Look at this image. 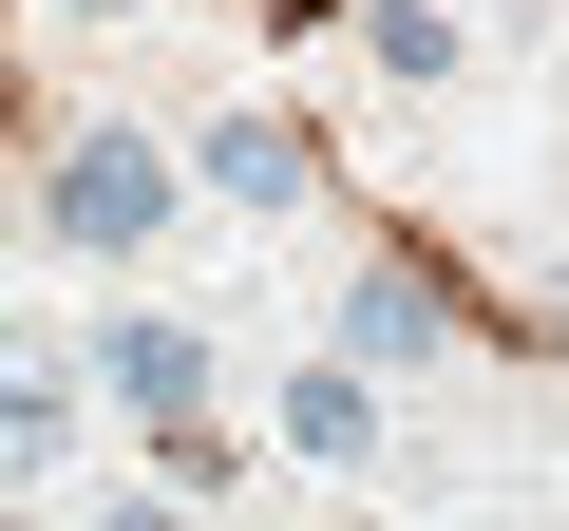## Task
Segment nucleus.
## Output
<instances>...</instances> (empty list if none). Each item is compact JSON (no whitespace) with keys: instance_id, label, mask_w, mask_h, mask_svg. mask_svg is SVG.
<instances>
[{"instance_id":"nucleus-1","label":"nucleus","mask_w":569,"mask_h":531,"mask_svg":"<svg viewBox=\"0 0 569 531\" xmlns=\"http://www.w3.org/2000/svg\"><path fill=\"white\" fill-rule=\"evenodd\" d=\"M171 209H190L171 133H77V152H58V190H39V228H58L77 266H133V247H171Z\"/></svg>"},{"instance_id":"nucleus-2","label":"nucleus","mask_w":569,"mask_h":531,"mask_svg":"<svg viewBox=\"0 0 569 531\" xmlns=\"http://www.w3.org/2000/svg\"><path fill=\"white\" fill-rule=\"evenodd\" d=\"M77 380H96L114 418H152V437H171V418H209V380H228V342H209L190 304H114V323L77 342Z\"/></svg>"},{"instance_id":"nucleus-7","label":"nucleus","mask_w":569,"mask_h":531,"mask_svg":"<svg viewBox=\"0 0 569 531\" xmlns=\"http://www.w3.org/2000/svg\"><path fill=\"white\" fill-rule=\"evenodd\" d=\"M323 342L342 361H437V285H418V266H361V285L323 304Z\"/></svg>"},{"instance_id":"nucleus-5","label":"nucleus","mask_w":569,"mask_h":531,"mask_svg":"<svg viewBox=\"0 0 569 531\" xmlns=\"http://www.w3.org/2000/svg\"><path fill=\"white\" fill-rule=\"evenodd\" d=\"M171 171H190L209 209H305V133H284L266 96H209V114L171 133Z\"/></svg>"},{"instance_id":"nucleus-4","label":"nucleus","mask_w":569,"mask_h":531,"mask_svg":"<svg viewBox=\"0 0 569 531\" xmlns=\"http://www.w3.org/2000/svg\"><path fill=\"white\" fill-rule=\"evenodd\" d=\"M266 437L305 455V474H361V455L399 437V399H380V380H361V361L323 342V361H284V380H266Z\"/></svg>"},{"instance_id":"nucleus-3","label":"nucleus","mask_w":569,"mask_h":531,"mask_svg":"<svg viewBox=\"0 0 569 531\" xmlns=\"http://www.w3.org/2000/svg\"><path fill=\"white\" fill-rule=\"evenodd\" d=\"M77 418H96L77 342H58V323H0V493H58V474H77Z\"/></svg>"},{"instance_id":"nucleus-6","label":"nucleus","mask_w":569,"mask_h":531,"mask_svg":"<svg viewBox=\"0 0 569 531\" xmlns=\"http://www.w3.org/2000/svg\"><path fill=\"white\" fill-rule=\"evenodd\" d=\"M361 58H380L399 96H456V77H475V20H456V0H361Z\"/></svg>"},{"instance_id":"nucleus-8","label":"nucleus","mask_w":569,"mask_h":531,"mask_svg":"<svg viewBox=\"0 0 569 531\" xmlns=\"http://www.w3.org/2000/svg\"><path fill=\"white\" fill-rule=\"evenodd\" d=\"M58 20H152V0H58Z\"/></svg>"},{"instance_id":"nucleus-9","label":"nucleus","mask_w":569,"mask_h":531,"mask_svg":"<svg viewBox=\"0 0 569 531\" xmlns=\"http://www.w3.org/2000/svg\"><path fill=\"white\" fill-rule=\"evenodd\" d=\"M0 285H20V209H0Z\"/></svg>"}]
</instances>
